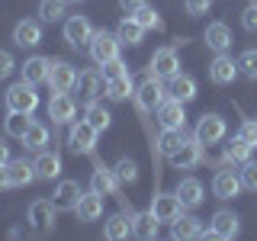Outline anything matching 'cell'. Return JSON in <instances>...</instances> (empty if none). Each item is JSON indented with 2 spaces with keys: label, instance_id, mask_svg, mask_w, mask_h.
Here are the masks:
<instances>
[{
  "label": "cell",
  "instance_id": "6da1fadb",
  "mask_svg": "<svg viewBox=\"0 0 257 241\" xmlns=\"http://www.w3.org/2000/svg\"><path fill=\"white\" fill-rule=\"evenodd\" d=\"M135 100H139L142 112H158V106L167 100V90H164V84H161V77L148 71V77H145L139 84V90H135Z\"/></svg>",
  "mask_w": 257,
  "mask_h": 241
},
{
  "label": "cell",
  "instance_id": "7a4b0ae2",
  "mask_svg": "<svg viewBox=\"0 0 257 241\" xmlns=\"http://www.w3.org/2000/svg\"><path fill=\"white\" fill-rule=\"evenodd\" d=\"M119 36L116 32H106V29H100V32H93V39H90V58H93V64H106V61H112V58H119Z\"/></svg>",
  "mask_w": 257,
  "mask_h": 241
},
{
  "label": "cell",
  "instance_id": "3957f363",
  "mask_svg": "<svg viewBox=\"0 0 257 241\" xmlns=\"http://www.w3.org/2000/svg\"><path fill=\"white\" fill-rule=\"evenodd\" d=\"M96 129L87 123V119H80V123H71V132H68V145H71V151L74 155H90L93 158V151H96Z\"/></svg>",
  "mask_w": 257,
  "mask_h": 241
},
{
  "label": "cell",
  "instance_id": "277c9868",
  "mask_svg": "<svg viewBox=\"0 0 257 241\" xmlns=\"http://www.w3.org/2000/svg\"><path fill=\"white\" fill-rule=\"evenodd\" d=\"M39 106V93H36V84L29 80H20L7 90V109H16V112H36Z\"/></svg>",
  "mask_w": 257,
  "mask_h": 241
},
{
  "label": "cell",
  "instance_id": "5b68a950",
  "mask_svg": "<svg viewBox=\"0 0 257 241\" xmlns=\"http://www.w3.org/2000/svg\"><path fill=\"white\" fill-rule=\"evenodd\" d=\"M167 161H171L174 171H190V167H196L199 161H203V142H199L196 135H193V139H183V145Z\"/></svg>",
  "mask_w": 257,
  "mask_h": 241
},
{
  "label": "cell",
  "instance_id": "8992f818",
  "mask_svg": "<svg viewBox=\"0 0 257 241\" xmlns=\"http://www.w3.org/2000/svg\"><path fill=\"white\" fill-rule=\"evenodd\" d=\"M183 199L177 196V190L174 193H158V196H151V212H155V219L158 222H174V219H180L183 215Z\"/></svg>",
  "mask_w": 257,
  "mask_h": 241
},
{
  "label": "cell",
  "instance_id": "52a82bcc",
  "mask_svg": "<svg viewBox=\"0 0 257 241\" xmlns=\"http://www.w3.org/2000/svg\"><path fill=\"white\" fill-rule=\"evenodd\" d=\"M209 238H222V241H231V238H238L241 235V219L231 209H219V212L212 215V225H209V231H206Z\"/></svg>",
  "mask_w": 257,
  "mask_h": 241
},
{
  "label": "cell",
  "instance_id": "ba28073f",
  "mask_svg": "<svg viewBox=\"0 0 257 241\" xmlns=\"http://www.w3.org/2000/svg\"><path fill=\"white\" fill-rule=\"evenodd\" d=\"M225 132H228V126H225V119L219 116V112H203L193 135H196L203 145H215V142L225 139Z\"/></svg>",
  "mask_w": 257,
  "mask_h": 241
},
{
  "label": "cell",
  "instance_id": "9c48e42d",
  "mask_svg": "<svg viewBox=\"0 0 257 241\" xmlns=\"http://www.w3.org/2000/svg\"><path fill=\"white\" fill-rule=\"evenodd\" d=\"M77 116V103L71 93H52V100H48V119H52L55 126H71Z\"/></svg>",
  "mask_w": 257,
  "mask_h": 241
},
{
  "label": "cell",
  "instance_id": "30bf717a",
  "mask_svg": "<svg viewBox=\"0 0 257 241\" xmlns=\"http://www.w3.org/2000/svg\"><path fill=\"white\" fill-rule=\"evenodd\" d=\"M151 74H158L161 80H171L174 74H180V55H177V48L171 45H164V48H158L155 55H151Z\"/></svg>",
  "mask_w": 257,
  "mask_h": 241
},
{
  "label": "cell",
  "instance_id": "8fae6325",
  "mask_svg": "<svg viewBox=\"0 0 257 241\" xmlns=\"http://www.w3.org/2000/svg\"><path fill=\"white\" fill-rule=\"evenodd\" d=\"M93 32L96 29L90 26L87 16H68V23H64V42L71 48H84V45H90Z\"/></svg>",
  "mask_w": 257,
  "mask_h": 241
},
{
  "label": "cell",
  "instance_id": "7c38bea8",
  "mask_svg": "<svg viewBox=\"0 0 257 241\" xmlns=\"http://www.w3.org/2000/svg\"><path fill=\"white\" fill-rule=\"evenodd\" d=\"M238 74H241V71H238V61L231 58L228 52H219L212 58V64H209V77H212V84H219V87H228Z\"/></svg>",
  "mask_w": 257,
  "mask_h": 241
},
{
  "label": "cell",
  "instance_id": "4fadbf2b",
  "mask_svg": "<svg viewBox=\"0 0 257 241\" xmlns=\"http://www.w3.org/2000/svg\"><path fill=\"white\" fill-rule=\"evenodd\" d=\"M158 123H161V129H187V112H183V103L174 100V96L167 93V100L158 106Z\"/></svg>",
  "mask_w": 257,
  "mask_h": 241
},
{
  "label": "cell",
  "instance_id": "5bb4252c",
  "mask_svg": "<svg viewBox=\"0 0 257 241\" xmlns=\"http://www.w3.org/2000/svg\"><path fill=\"white\" fill-rule=\"evenodd\" d=\"M48 84H52V90H58V93H68L71 87H77V71H74V64H71V61H52Z\"/></svg>",
  "mask_w": 257,
  "mask_h": 241
},
{
  "label": "cell",
  "instance_id": "9a60e30c",
  "mask_svg": "<svg viewBox=\"0 0 257 241\" xmlns=\"http://www.w3.org/2000/svg\"><path fill=\"white\" fill-rule=\"evenodd\" d=\"M119 187H122V183L116 180V174H112L106 164H100V161H96V171L90 177V190L100 193V196H119ZM119 199H122V196H119Z\"/></svg>",
  "mask_w": 257,
  "mask_h": 241
},
{
  "label": "cell",
  "instance_id": "2e32d148",
  "mask_svg": "<svg viewBox=\"0 0 257 241\" xmlns=\"http://www.w3.org/2000/svg\"><path fill=\"white\" fill-rule=\"evenodd\" d=\"M100 93H106V77L96 74V71H84V74H77V96L84 103H93Z\"/></svg>",
  "mask_w": 257,
  "mask_h": 241
},
{
  "label": "cell",
  "instance_id": "e0dca14e",
  "mask_svg": "<svg viewBox=\"0 0 257 241\" xmlns=\"http://www.w3.org/2000/svg\"><path fill=\"white\" fill-rule=\"evenodd\" d=\"M48 71H52V58H45V55H32V58L23 61L20 74L23 80H29V84H48Z\"/></svg>",
  "mask_w": 257,
  "mask_h": 241
},
{
  "label": "cell",
  "instance_id": "ac0fdd59",
  "mask_svg": "<svg viewBox=\"0 0 257 241\" xmlns=\"http://www.w3.org/2000/svg\"><path fill=\"white\" fill-rule=\"evenodd\" d=\"M13 42L20 48H36L42 42V23L39 20H20L13 26Z\"/></svg>",
  "mask_w": 257,
  "mask_h": 241
},
{
  "label": "cell",
  "instance_id": "d6986e66",
  "mask_svg": "<svg viewBox=\"0 0 257 241\" xmlns=\"http://www.w3.org/2000/svg\"><path fill=\"white\" fill-rule=\"evenodd\" d=\"M241 190H244V187H241V177H238L235 171H228V167L212 177V193H215L219 199H235Z\"/></svg>",
  "mask_w": 257,
  "mask_h": 241
},
{
  "label": "cell",
  "instance_id": "ffe728a7",
  "mask_svg": "<svg viewBox=\"0 0 257 241\" xmlns=\"http://www.w3.org/2000/svg\"><path fill=\"white\" fill-rule=\"evenodd\" d=\"M55 215H58V203H52V199H32L29 203V222L36 228H52Z\"/></svg>",
  "mask_w": 257,
  "mask_h": 241
},
{
  "label": "cell",
  "instance_id": "44dd1931",
  "mask_svg": "<svg viewBox=\"0 0 257 241\" xmlns=\"http://www.w3.org/2000/svg\"><path fill=\"white\" fill-rule=\"evenodd\" d=\"M32 164H36V177H39V180H58V177H61V155H58V151H45L42 148Z\"/></svg>",
  "mask_w": 257,
  "mask_h": 241
},
{
  "label": "cell",
  "instance_id": "7402d4cb",
  "mask_svg": "<svg viewBox=\"0 0 257 241\" xmlns=\"http://www.w3.org/2000/svg\"><path fill=\"white\" fill-rule=\"evenodd\" d=\"M74 212H77L80 222H100L103 219V196H100V193H93V190L84 193V196L77 199Z\"/></svg>",
  "mask_w": 257,
  "mask_h": 241
},
{
  "label": "cell",
  "instance_id": "603a6c76",
  "mask_svg": "<svg viewBox=\"0 0 257 241\" xmlns=\"http://www.w3.org/2000/svg\"><path fill=\"white\" fill-rule=\"evenodd\" d=\"M7 177H10V187H29L32 180H39L36 164H29L26 158H13L10 164H7Z\"/></svg>",
  "mask_w": 257,
  "mask_h": 241
},
{
  "label": "cell",
  "instance_id": "cb8c5ba5",
  "mask_svg": "<svg viewBox=\"0 0 257 241\" xmlns=\"http://www.w3.org/2000/svg\"><path fill=\"white\" fill-rule=\"evenodd\" d=\"M171 235H174L177 241H187V238H203L206 228H203V222H199L196 215H187V212H183L180 219L171 222Z\"/></svg>",
  "mask_w": 257,
  "mask_h": 241
},
{
  "label": "cell",
  "instance_id": "d4e9b609",
  "mask_svg": "<svg viewBox=\"0 0 257 241\" xmlns=\"http://www.w3.org/2000/svg\"><path fill=\"white\" fill-rule=\"evenodd\" d=\"M177 196L183 199V206H187V209H196L206 199V190H203V183H199L196 177H183V180L177 183Z\"/></svg>",
  "mask_w": 257,
  "mask_h": 241
},
{
  "label": "cell",
  "instance_id": "484cf974",
  "mask_svg": "<svg viewBox=\"0 0 257 241\" xmlns=\"http://www.w3.org/2000/svg\"><path fill=\"white\" fill-rule=\"evenodd\" d=\"M231 42H235V39H231V29L225 26V23H209V26H206V45L212 48L215 55L228 52Z\"/></svg>",
  "mask_w": 257,
  "mask_h": 241
},
{
  "label": "cell",
  "instance_id": "4316f807",
  "mask_svg": "<svg viewBox=\"0 0 257 241\" xmlns=\"http://www.w3.org/2000/svg\"><path fill=\"white\" fill-rule=\"evenodd\" d=\"M251 151H254V145H247L241 135H235V139L222 148V161L225 164H247V161H251Z\"/></svg>",
  "mask_w": 257,
  "mask_h": 241
},
{
  "label": "cell",
  "instance_id": "83f0119b",
  "mask_svg": "<svg viewBox=\"0 0 257 241\" xmlns=\"http://www.w3.org/2000/svg\"><path fill=\"white\" fill-rule=\"evenodd\" d=\"M158 219H155V212H135L132 215V235L135 238H142V241H151V238H158Z\"/></svg>",
  "mask_w": 257,
  "mask_h": 241
},
{
  "label": "cell",
  "instance_id": "f1b7e54d",
  "mask_svg": "<svg viewBox=\"0 0 257 241\" xmlns=\"http://www.w3.org/2000/svg\"><path fill=\"white\" fill-rule=\"evenodd\" d=\"M103 235H106L109 241H122L132 235V215H125V212H116V215H109L106 225H103Z\"/></svg>",
  "mask_w": 257,
  "mask_h": 241
},
{
  "label": "cell",
  "instance_id": "f546056e",
  "mask_svg": "<svg viewBox=\"0 0 257 241\" xmlns=\"http://www.w3.org/2000/svg\"><path fill=\"white\" fill-rule=\"evenodd\" d=\"M80 196H84V190H80L77 180H61L58 190H55V203H58V209H71V212H74Z\"/></svg>",
  "mask_w": 257,
  "mask_h": 241
},
{
  "label": "cell",
  "instance_id": "4dcf8cb0",
  "mask_svg": "<svg viewBox=\"0 0 257 241\" xmlns=\"http://www.w3.org/2000/svg\"><path fill=\"white\" fill-rule=\"evenodd\" d=\"M174 96V100H180V103H190V100H196V80H193L190 74H174L171 77V90H167Z\"/></svg>",
  "mask_w": 257,
  "mask_h": 241
},
{
  "label": "cell",
  "instance_id": "1f68e13d",
  "mask_svg": "<svg viewBox=\"0 0 257 241\" xmlns=\"http://www.w3.org/2000/svg\"><path fill=\"white\" fill-rule=\"evenodd\" d=\"M183 139H187V135H183V129H161V135H158V155H164V158H171L177 148H180L183 145Z\"/></svg>",
  "mask_w": 257,
  "mask_h": 241
},
{
  "label": "cell",
  "instance_id": "d6a6232c",
  "mask_svg": "<svg viewBox=\"0 0 257 241\" xmlns=\"http://www.w3.org/2000/svg\"><path fill=\"white\" fill-rule=\"evenodd\" d=\"M29 126H32V112H16V109H10V116H7V123H4L7 135H10V139H20V142H23V135L29 132Z\"/></svg>",
  "mask_w": 257,
  "mask_h": 241
},
{
  "label": "cell",
  "instance_id": "836d02e7",
  "mask_svg": "<svg viewBox=\"0 0 257 241\" xmlns=\"http://www.w3.org/2000/svg\"><path fill=\"white\" fill-rule=\"evenodd\" d=\"M106 96L109 100H128V96H135V84H132V74H122V77H112L106 80Z\"/></svg>",
  "mask_w": 257,
  "mask_h": 241
},
{
  "label": "cell",
  "instance_id": "e575fe53",
  "mask_svg": "<svg viewBox=\"0 0 257 241\" xmlns=\"http://www.w3.org/2000/svg\"><path fill=\"white\" fill-rule=\"evenodd\" d=\"M116 36H119V42H122V45H142L145 29H142L139 23L132 20V16H125V20L116 26Z\"/></svg>",
  "mask_w": 257,
  "mask_h": 241
},
{
  "label": "cell",
  "instance_id": "d590c367",
  "mask_svg": "<svg viewBox=\"0 0 257 241\" xmlns=\"http://www.w3.org/2000/svg\"><path fill=\"white\" fill-rule=\"evenodd\" d=\"M23 145H26V151H42L45 145H48V126H45V123H36V119H32L29 132L23 135Z\"/></svg>",
  "mask_w": 257,
  "mask_h": 241
},
{
  "label": "cell",
  "instance_id": "8d00e7d4",
  "mask_svg": "<svg viewBox=\"0 0 257 241\" xmlns=\"http://www.w3.org/2000/svg\"><path fill=\"white\" fill-rule=\"evenodd\" d=\"M84 119H87V123H90L93 129H96V132H106V129L112 126V116H109V109L106 106H100V103H87V112H84Z\"/></svg>",
  "mask_w": 257,
  "mask_h": 241
},
{
  "label": "cell",
  "instance_id": "74e56055",
  "mask_svg": "<svg viewBox=\"0 0 257 241\" xmlns=\"http://www.w3.org/2000/svg\"><path fill=\"white\" fill-rule=\"evenodd\" d=\"M68 16V0H42L39 4V20L42 23H58Z\"/></svg>",
  "mask_w": 257,
  "mask_h": 241
},
{
  "label": "cell",
  "instance_id": "f35d334b",
  "mask_svg": "<svg viewBox=\"0 0 257 241\" xmlns=\"http://www.w3.org/2000/svg\"><path fill=\"white\" fill-rule=\"evenodd\" d=\"M128 16H132V20L139 23V26H142L145 32H148V29H164V23H161V13L155 10V7H148V4L139 7V10H135V13H128Z\"/></svg>",
  "mask_w": 257,
  "mask_h": 241
},
{
  "label": "cell",
  "instance_id": "ab89813d",
  "mask_svg": "<svg viewBox=\"0 0 257 241\" xmlns=\"http://www.w3.org/2000/svg\"><path fill=\"white\" fill-rule=\"evenodd\" d=\"M112 174H116V180L122 183V187H128V183L139 180V164H135L132 158H119L116 167H112Z\"/></svg>",
  "mask_w": 257,
  "mask_h": 241
},
{
  "label": "cell",
  "instance_id": "60d3db41",
  "mask_svg": "<svg viewBox=\"0 0 257 241\" xmlns=\"http://www.w3.org/2000/svg\"><path fill=\"white\" fill-rule=\"evenodd\" d=\"M238 71H241L247 80H257V48H247V52H241Z\"/></svg>",
  "mask_w": 257,
  "mask_h": 241
},
{
  "label": "cell",
  "instance_id": "b9f144b4",
  "mask_svg": "<svg viewBox=\"0 0 257 241\" xmlns=\"http://www.w3.org/2000/svg\"><path fill=\"white\" fill-rule=\"evenodd\" d=\"M238 177H241V187H244V190L257 193V161H247V164H241Z\"/></svg>",
  "mask_w": 257,
  "mask_h": 241
},
{
  "label": "cell",
  "instance_id": "7bdbcfd3",
  "mask_svg": "<svg viewBox=\"0 0 257 241\" xmlns=\"http://www.w3.org/2000/svg\"><path fill=\"white\" fill-rule=\"evenodd\" d=\"M122 74H128V64H125L122 58H112V61L103 64V77H106V80H112V77H122Z\"/></svg>",
  "mask_w": 257,
  "mask_h": 241
},
{
  "label": "cell",
  "instance_id": "ee69618b",
  "mask_svg": "<svg viewBox=\"0 0 257 241\" xmlns=\"http://www.w3.org/2000/svg\"><path fill=\"white\" fill-rule=\"evenodd\" d=\"M241 26L247 32H257V0H247L244 13H241Z\"/></svg>",
  "mask_w": 257,
  "mask_h": 241
},
{
  "label": "cell",
  "instance_id": "f6af8a7d",
  "mask_svg": "<svg viewBox=\"0 0 257 241\" xmlns=\"http://www.w3.org/2000/svg\"><path fill=\"white\" fill-rule=\"evenodd\" d=\"M183 10L190 16H206L212 10V0H183Z\"/></svg>",
  "mask_w": 257,
  "mask_h": 241
},
{
  "label": "cell",
  "instance_id": "bcb514c9",
  "mask_svg": "<svg viewBox=\"0 0 257 241\" xmlns=\"http://www.w3.org/2000/svg\"><path fill=\"white\" fill-rule=\"evenodd\" d=\"M238 135H241L247 145H254V148H257V119H244V123H241V129H238Z\"/></svg>",
  "mask_w": 257,
  "mask_h": 241
},
{
  "label": "cell",
  "instance_id": "7dc6e473",
  "mask_svg": "<svg viewBox=\"0 0 257 241\" xmlns=\"http://www.w3.org/2000/svg\"><path fill=\"white\" fill-rule=\"evenodd\" d=\"M16 71V61H13V55L10 52H0V80H7Z\"/></svg>",
  "mask_w": 257,
  "mask_h": 241
},
{
  "label": "cell",
  "instance_id": "c3c4849f",
  "mask_svg": "<svg viewBox=\"0 0 257 241\" xmlns=\"http://www.w3.org/2000/svg\"><path fill=\"white\" fill-rule=\"evenodd\" d=\"M145 4H148V0H119V7H122L125 13H135V10H139V7H145Z\"/></svg>",
  "mask_w": 257,
  "mask_h": 241
},
{
  "label": "cell",
  "instance_id": "681fc988",
  "mask_svg": "<svg viewBox=\"0 0 257 241\" xmlns=\"http://www.w3.org/2000/svg\"><path fill=\"white\" fill-rule=\"evenodd\" d=\"M10 161H13V158H10V145H7L4 139H0V167H7Z\"/></svg>",
  "mask_w": 257,
  "mask_h": 241
},
{
  "label": "cell",
  "instance_id": "f907efd6",
  "mask_svg": "<svg viewBox=\"0 0 257 241\" xmlns=\"http://www.w3.org/2000/svg\"><path fill=\"white\" fill-rule=\"evenodd\" d=\"M10 187V177H7V167H0V190Z\"/></svg>",
  "mask_w": 257,
  "mask_h": 241
},
{
  "label": "cell",
  "instance_id": "816d5d0a",
  "mask_svg": "<svg viewBox=\"0 0 257 241\" xmlns=\"http://www.w3.org/2000/svg\"><path fill=\"white\" fill-rule=\"evenodd\" d=\"M68 4H80V0H68Z\"/></svg>",
  "mask_w": 257,
  "mask_h": 241
}]
</instances>
